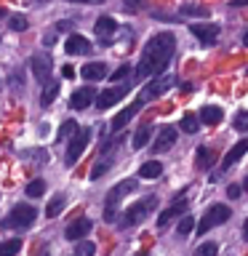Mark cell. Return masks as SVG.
Instances as JSON below:
<instances>
[{
    "label": "cell",
    "instance_id": "83f0119b",
    "mask_svg": "<svg viewBox=\"0 0 248 256\" xmlns=\"http://www.w3.org/2000/svg\"><path fill=\"white\" fill-rule=\"evenodd\" d=\"M182 14L184 16H208V8L206 6H198V3H187V6H182Z\"/></svg>",
    "mask_w": 248,
    "mask_h": 256
},
{
    "label": "cell",
    "instance_id": "1f68e13d",
    "mask_svg": "<svg viewBox=\"0 0 248 256\" xmlns=\"http://www.w3.org/2000/svg\"><path fill=\"white\" fill-rule=\"evenodd\" d=\"M8 27H11V30H16V32H24V30L30 27V24H27V19H24L22 14H14L11 19H8Z\"/></svg>",
    "mask_w": 248,
    "mask_h": 256
},
{
    "label": "cell",
    "instance_id": "d590c367",
    "mask_svg": "<svg viewBox=\"0 0 248 256\" xmlns=\"http://www.w3.org/2000/svg\"><path fill=\"white\" fill-rule=\"evenodd\" d=\"M240 195H243V187H240V184H230L227 187V198L230 200H238Z\"/></svg>",
    "mask_w": 248,
    "mask_h": 256
},
{
    "label": "cell",
    "instance_id": "603a6c76",
    "mask_svg": "<svg viewBox=\"0 0 248 256\" xmlns=\"http://www.w3.org/2000/svg\"><path fill=\"white\" fill-rule=\"evenodd\" d=\"M222 118H224V112H222L219 107H203V110H200V120H203L206 126L222 123Z\"/></svg>",
    "mask_w": 248,
    "mask_h": 256
},
{
    "label": "cell",
    "instance_id": "ba28073f",
    "mask_svg": "<svg viewBox=\"0 0 248 256\" xmlns=\"http://www.w3.org/2000/svg\"><path fill=\"white\" fill-rule=\"evenodd\" d=\"M128 91H131V86H128V83L112 86V88H107V91L96 94V107H99V110L115 107V104H118L120 99H123V96H128Z\"/></svg>",
    "mask_w": 248,
    "mask_h": 256
},
{
    "label": "cell",
    "instance_id": "ee69618b",
    "mask_svg": "<svg viewBox=\"0 0 248 256\" xmlns=\"http://www.w3.org/2000/svg\"><path fill=\"white\" fill-rule=\"evenodd\" d=\"M243 46H248V32H246V35H243Z\"/></svg>",
    "mask_w": 248,
    "mask_h": 256
},
{
    "label": "cell",
    "instance_id": "3957f363",
    "mask_svg": "<svg viewBox=\"0 0 248 256\" xmlns=\"http://www.w3.org/2000/svg\"><path fill=\"white\" fill-rule=\"evenodd\" d=\"M155 206H158V200L152 198V195H150V198H144V200H139V203H134L131 208H126L123 216L118 219V227H120V230H128V227H134V224H139V222H142L144 216H147Z\"/></svg>",
    "mask_w": 248,
    "mask_h": 256
},
{
    "label": "cell",
    "instance_id": "4316f807",
    "mask_svg": "<svg viewBox=\"0 0 248 256\" xmlns=\"http://www.w3.org/2000/svg\"><path fill=\"white\" fill-rule=\"evenodd\" d=\"M64 203H67V198H64V195H56V198L51 200V203L46 206V216H51V219H54V216L64 208Z\"/></svg>",
    "mask_w": 248,
    "mask_h": 256
},
{
    "label": "cell",
    "instance_id": "ac0fdd59",
    "mask_svg": "<svg viewBox=\"0 0 248 256\" xmlns=\"http://www.w3.org/2000/svg\"><path fill=\"white\" fill-rule=\"evenodd\" d=\"M216 163V152L211 150V147H198V152H195V166L200 168V171H208Z\"/></svg>",
    "mask_w": 248,
    "mask_h": 256
},
{
    "label": "cell",
    "instance_id": "484cf974",
    "mask_svg": "<svg viewBox=\"0 0 248 256\" xmlns=\"http://www.w3.org/2000/svg\"><path fill=\"white\" fill-rule=\"evenodd\" d=\"M150 136H152V126H144V128H139V131L134 134V150H142L144 144L150 142Z\"/></svg>",
    "mask_w": 248,
    "mask_h": 256
},
{
    "label": "cell",
    "instance_id": "9a60e30c",
    "mask_svg": "<svg viewBox=\"0 0 248 256\" xmlns=\"http://www.w3.org/2000/svg\"><path fill=\"white\" fill-rule=\"evenodd\" d=\"M184 208H187V198H184V195H179V198L174 200V206H168L166 211L158 216V227H168V224H171V222L176 219V216H179V214H184Z\"/></svg>",
    "mask_w": 248,
    "mask_h": 256
},
{
    "label": "cell",
    "instance_id": "60d3db41",
    "mask_svg": "<svg viewBox=\"0 0 248 256\" xmlns=\"http://www.w3.org/2000/svg\"><path fill=\"white\" fill-rule=\"evenodd\" d=\"M67 3H102V0H67Z\"/></svg>",
    "mask_w": 248,
    "mask_h": 256
},
{
    "label": "cell",
    "instance_id": "d4e9b609",
    "mask_svg": "<svg viewBox=\"0 0 248 256\" xmlns=\"http://www.w3.org/2000/svg\"><path fill=\"white\" fill-rule=\"evenodd\" d=\"M182 131L184 134H198L200 131V118L192 115V112H187V115L182 118Z\"/></svg>",
    "mask_w": 248,
    "mask_h": 256
},
{
    "label": "cell",
    "instance_id": "7402d4cb",
    "mask_svg": "<svg viewBox=\"0 0 248 256\" xmlns=\"http://www.w3.org/2000/svg\"><path fill=\"white\" fill-rule=\"evenodd\" d=\"M160 174H163V166H160L158 160H147V163H142V168H139L142 179H158Z\"/></svg>",
    "mask_w": 248,
    "mask_h": 256
},
{
    "label": "cell",
    "instance_id": "7bdbcfd3",
    "mask_svg": "<svg viewBox=\"0 0 248 256\" xmlns=\"http://www.w3.org/2000/svg\"><path fill=\"white\" fill-rule=\"evenodd\" d=\"M232 6H248V0H232Z\"/></svg>",
    "mask_w": 248,
    "mask_h": 256
},
{
    "label": "cell",
    "instance_id": "74e56055",
    "mask_svg": "<svg viewBox=\"0 0 248 256\" xmlns=\"http://www.w3.org/2000/svg\"><path fill=\"white\" fill-rule=\"evenodd\" d=\"M216 251H219V248H216V243H203V246L198 248L200 256H211V254H216Z\"/></svg>",
    "mask_w": 248,
    "mask_h": 256
},
{
    "label": "cell",
    "instance_id": "e0dca14e",
    "mask_svg": "<svg viewBox=\"0 0 248 256\" xmlns=\"http://www.w3.org/2000/svg\"><path fill=\"white\" fill-rule=\"evenodd\" d=\"M176 139H179V131H176L174 126H163V131H160V136L155 139V144H152V152H166L171 150Z\"/></svg>",
    "mask_w": 248,
    "mask_h": 256
},
{
    "label": "cell",
    "instance_id": "2e32d148",
    "mask_svg": "<svg viewBox=\"0 0 248 256\" xmlns=\"http://www.w3.org/2000/svg\"><path fill=\"white\" fill-rule=\"evenodd\" d=\"M190 32L203 46H208V43H216V38H219V24H192Z\"/></svg>",
    "mask_w": 248,
    "mask_h": 256
},
{
    "label": "cell",
    "instance_id": "277c9868",
    "mask_svg": "<svg viewBox=\"0 0 248 256\" xmlns=\"http://www.w3.org/2000/svg\"><path fill=\"white\" fill-rule=\"evenodd\" d=\"M35 208L27 206V203H19V206H14V211L3 219V227L6 230H27L32 227V222H35Z\"/></svg>",
    "mask_w": 248,
    "mask_h": 256
},
{
    "label": "cell",
    "instance_id": "b9f144b4",
    "mask_svg": "<svg viewBox=\"0 0 248 256\" xmlns=\"http://www.w3.org/2000/svg\"><path fill=\"white\" fill-rule=\"evenodd\" d=\"M243 238H246V240H248V219H246V222H243Z\"/></svg>",
    "mask_w": 248,
    "mask_h": 256
},
{
    "label": "cell",
    "instance_id": "f35d334b",
    "mask_svg": "<svg viewBox=\"0 0 248 256\" xmlns=\"http://www.w3.org/2000/svg\"><path fill=\"white\" fill-rule=\"evenodd\" d=\"M123 6L128 8V11H139V8H142V0H123Z\"/></svg>",
    "mask_w": 248,
    "mask_h": 256
},
{
    "label": "cell",
    "instance_id": "8d00e7d4",
    "mask_svg": "<svg viewBox=\"0 0 248 256\" xmlns=\"http://www.w3.org/2000/svg\"><path fill=\"white\" fill-rule=\"evenodd\" d=\"M246 126H248V112H238V118H235V128H238V131H246Z\"/></svg>",
    "mask_w": 248,
    "mask_h": 256
},
{
    "label": "cell",
    "instance_id": "cb8c5ba5",
    "mask_svg": "<svg viewBox=\"0 0 248 256\" xmlns=\"http://www.w3.org/2000/svg\"><path fill=\"white\" fill-rule=\"evenodd\" d=\"M110 166H112V158H110V155H107V158H102V160H96L94 168H91V179H94V182H96V179H102V176L110 171Z\"/></svg>",
    "mask_w": 248,
    "mask_h": 256
},
{
    "label": "cell",
    "instance_id": "f546056e",
    "mask_svg": "<svg viewBox=\"0 0 248 256\" xmlns=\"http://www.w3.org/2000/svg\"><path fill=\"white\" fill-rule=\"evenodd\" d=\"M16 251H22V240L19 238H11V240H3V243H0V256L3 254H16Z\"/></svg>",
    "mask_w": 248,
    "mask_h": 256
},
{
    "label": "cell",
    "instance_id": "7c38bea8",
    "mask_svg": "<svg viewBox=\"0 0 248 256\" xmlns=\"http://www.w3.org/2000/svg\"><path fill=\"white\" fill-rule=\"evenodd\" d=\"M94 30H96V35H99L102 46H112V35H115V30H118V22L112 19V16H102V19H96Z\"/></svg>",
    "mask_w": 248,
    "mask_h": 256
},
{
    "label": "cell",
    "instance_id": "f1b7e54d",
    "mask_svg": "<svg viewBox=\"0 0 248 256\" xmlns=\"http://www.w3.org/2000/svg\"><path fill=\"white\" fill-rule=\"evenodd\" d=\"M43 192H46V182L43 179H35V182L27 184V192H24V195H27V198H40Z\"/></svg>",
    "mask_w": 248,
    "mask_h": 256
},
{
    "label": "cell",
    "instance_id": "d6a6232c",
    "mask_svg": "<svg viewBox=\"0 0 248 256\" xmlns=\"http://www.w3.org/2000/svg\"><path fill=\"white\" fill-rule=\"evenodd\" d=\"M192 230H195V219L190 214H184V219L179 222V235H190Z\"/></svg>",
    "mask_w": 248,
    "mask_h": 256
},
{
    "label": "cell",
    "instance_id": "5b68a950",
    "mask_svg": "<svg viewBox=\"0 0 248 256\" xmlns=\"http://www.w3.org/2000/svg\"><path fill=\"white\" fill-rule=\"evenodd\" d=\"M88 142H91V128L78 126V131L72 134V142H70V147H67V155H64V163H67V166H75L78 160L83 158Z\"/></svg>",
    "mask_w": 248,
    "mask_h": 256
},
{
    "label": "cell",
    "instance_id": "bcb514c9",
    "mask_svg": "<svg viewBox=\"0 0 248 256\" xmlns=\"http://www.w3.org/2000/svg\"><path fill=\"white\" fill-rule=\"evenodd\" d=\"M3 16H6V11H3V8H0V19H3Z\"/></svg>",
    "mask_w": 248,
    "mask_h": 256
},
{
    "label": "cell",
    "instance_id": "5bb4252c",
    "mask_svg": "<svg viewBox=\"0 0 248 256\" xmlns=\"http://www.w3.org/2000/svg\"><path fill=\"white\" fill-rule=\"evenodd\" d=\"M64 51H67L70 56H88L94 51V46L88 43L83 35H70L67 43H64Z\"/></svg>",
    "mask_w": 248,
    "mask_h": 256
},
{
    "label": "cell",
    "instance_id": "9c48e42d",
    "mask_svg": "<svg viewBox=\"0 0 248 256\" xmlns=\"http://www.w3.org/2000/svg\"><path fill=\"white\" fill-rule=\"evenodd\" d=\"M30 67H32V75H35V80H38L40 86L51 80L54 64H51V56H48V54H35V56L30 59Z\"/></svg>",
    "mask_w": 248,
    "mask_h": 256
},
{
    "label": "cell",
    "instance_id": "f6af8a7d",
    "mask_svg": "<svg viewBox=\"0 0 248 256\" xmlns=\"http://www.w3.org/2000/svg\"><path fill=\"white\" fill-rule=\"evenodd\" d=\"M243 190L248 192V176H246V182H243Z\"/></svg>",
    "mask_w": 248,
    "mask_h": 256
},
{
    "label": "cell",
    "instance_id": "ab89813d",
    "mask_svg": "<svg viewBox=\"0 0 248 256\" xmlns=\"http://www.w3.org/2000/svg\"><path fill=\"white\" fill-rule=\"evenodd\" d=\"M62 75H64V78H75V70H72V67H64Z\"/></svg>",
    "mask_w": 248,
    "mask_h": 256
},
{
    "label": "cell",
    "instance_id": "52a82bcc",
    "mask_svg": "<svg viewBox=\"0 0 248 256\" xmlns=\"http://www.w3.org/2000/svg\"><path fill=\"white\" fill-rule=\"evenodd\" d=\"M171 86H174V75H163V72H160V75L152 80L150 86H144V91L139 94V102L147 104V102H152V99H158V96H163Z\"/></svg>",
    "mask_w": 248,
    "mask_h": 256
},
{
    "label": "cell",
    "instance_id": "6da1fadb",
    "mask_svg": "<svg viewBox=\"0 0 248 256\" xmlns=\"http://www.w3.org/2000/svg\"><path fill=\"white\" fill-rule=\"evenodd\" d=\"M174 48H176V38L171 32H158L152 35L142 48V59L136 64V78H152V75H160L168 62L174 56Z\"/></svg>",
    "mask_w": 248,
    "mask_h": 256
},
{
    "label": "cell",
    "instance_id": "7a4b0ae2",
    "mask_svg": "<svg viewBox=\"0 0 248 256\" xmlns=\"http://www.w3.org/2000/svg\"><path fill=\"white\" fill-rule=\"evenodd\" d=\"M134 190H136V179H123L120 184H115V187L110 190L107 200H104V222H110V224L118 222V203Z\"/></svg>",
    "mask_w": 248,
    "mask_h": 256
},
{
    "label": "cell",
    "instance_id": "836d02e7",
    "mask_svg": "<svg viewBox=\"0 0 248 256\" xmlns=\"http://www.w3.org/2000/svg\"><path fill=\"white\" fill-rule=\"evenodd\" d=\"M128 72H131V67H128V64H120V67L110 75V80H112V83H120V80L128 78Z\"/></svg>",
    "mask_w": 248,
    "mask_h": 256
},
{
    "label": "cell",
    "instance_id": "ffe728a7",
    "mask_svg": "<svg viewBox=\"0 0 248 256\" xmlns=\"http://www.w3.org/2000/svg\"><path fill=\"white\" fill-rule=\"evenodd\" d=\"M80 75H83L86 80H102V78H107V64L91 62V64H86V67L80 70Z\"/></svg>",
    "mask_w": 248,
    "mask_h": 256
},
{
    "label": "cell",
    "instance_id": "30bf717a",
    "mask_svg": "<svg viewBox=\"0 0 248 256\" xmlns=\"http://www.w3.org/2000/svg\"><path fill=\"white\" fill-rule=\"evenodd\" d=\"M142 107H144V104H142L139 99H136L134 104H128L126 110H120L118 115L112 118V123H110V128H112V131H115V134H118V131H123V128H126V126L131 123V120H134V118H136V115H139V112H142Z\"/></svg>",
    "mask_w": 248,
    "mask_h": 256
},
{
    "label": "cell",
    "instance_id": "8fae6325",
    "mask_svg": "<svg viewBox=\"0 0 248 256\" xmlns=\"http://www.w3.org/2000/svg\"><path fill=\"white\" fill-rule=\"evenodd\" d=\"M94 102H96V88L94 86H83V88H78V91L72 94L70 107L72 110H88Z\"/></svg>",
    "mask_w": 248,
    "mask_h": 256
},
{
    "label": "cell",
    "instance_id": "4dcf8cb0",
    "mask_svg": "<svg viewBox=\"0 0 248 256\" xmlns=\"http://www.w3.org/2000/svg\"><path fill=\"white\" fill-rule=\"evenodd\" d=\"M75 131H78V123H75V120H64L62 128H59V134H56V139H67V136H72Z\"/></svg>",
    "mask_w": 248,
    "mask_h": 256
},
{
    "label": "cell",
    "instance_id": "8992f818",
    "mask_svg": "<svg viewBox=\"0 0 248 256\" xmlns=\"http://www.w3.org/2000/svg\"><path fill=\"white\" fill-rule=\"evenodd\" d=\"M232 216V211L227 206H222V203H214L211 208L206 211V216L200 219V224H198V232L200 235H206L208 230H214V227H219V224H224Z\"/></svg>",
    "mask_w": 248,
    "mask_h": 256
},
{
    "label": "cell",
    "instance_id": "e575fe53",
    "mask_svg": "<svg viewBox=\"0 0 248 256\" xmlns=\"http://www.w3.org/2000/svg\"><path fill=\"white\" fill-rule=\"evenodd\" d=\"M75 251H78V254H86V256H91V254L96 251V246H94V243H88V240H78Z\"/></svg>",
    "mask_w": 248,
    "mask_h": 256
},
{
    "label": "cell",
    "instance_id": "d6986e66",
    "mask_svg": "<svg viewBox=\"0 0 248 256\" xmlns=\"http://www.w3.org/2000/svg\"><path fill=\"white\" fill-rule=\"evenodd\" d=\"M246 152H248V139H240V142L235 144V147H232V150L227 152V155H224V160H222V166H224V168H230L232 163H238V160L243 158Z\"/></svg>",
    "mask_w": 248,
    "mask_h": 256
},
{
    "label": "cell",
    "instance_id": "44dd1931",
    "mask_svg": "<svg viewBox=\"0 0 248 256\" xmlns=\"http://www.w3.org/2000/svg\"><path fill=\"white\" fill-rule=\"evenodd\" d=\"M56 96H59V86H56L54 80L43 83V94H40V107H51V104L56 102Z\"/></svg>",
    "mask_w": 248,
    "mask_h": 256
},
{
    "label": "cell",
    "instance_id": "4fadbf2b",
    "mask_svg": "<svg viewBox=\"0 0 248 256\" xmlns=\"http://www.w3.org/2000/svg\"><path fill=\"white\" fill-rule=\"evenodd\" d=\"M91 227H94V222L88 219V216H80V219H75L67 227V232H64V238L67 240H72V243H78V240H83L88 232H91Z\"/></svg>",
    "mask_w": 248,
    "mask_h": 256
}]
</instances>
